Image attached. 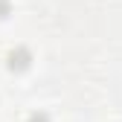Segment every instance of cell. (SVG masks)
Wrapping results in <instances>:
<instances>
[{
  "instance_id": "cell-3",
  "label": "cell",
  "mask_w": 122,
  "mask_h": 122,
  "mask_svg": "<svg viewBox=\"0 0 122 122\" xmlns=\"http://www.w3.org/2000/svg\"><path fill=\"white\" fill-rule=\"evenodd\" d=\"M6 12H9V3H6V0H0V18H6Z\"/></svg>"
},
{
  "instance_id": "cell-1",
  "label": "cell",
  "mask_w": 122,
  "mask_h": 122,
  "mask_svg": "<svg viewBox=\"0 0 122 122\" xmlns=\"http://www.w3.org/2000/svg\"><path fill=\"white\" fill-rule=\"evenodd\" d=\"M29 61H32L29 50H26V47H18V50H12V52H9V70H26V67H29Z\"/></svg>"
},
{
  "instance_id": "cell-2",
  "label": "cell",
  "mask_w": 122,
  "mask_h": 122,
  "mask_svg": "<svg viewBox=\"0 0 122 122\" xmlns=\"http://www.w3.org/2000/svg\"><path fill=\"white\" fill-rule=\"evenodd\" d=\"M29 122H50V116L41 111V113H32V116H29Z\"/></svg>"
}]
</instances>
